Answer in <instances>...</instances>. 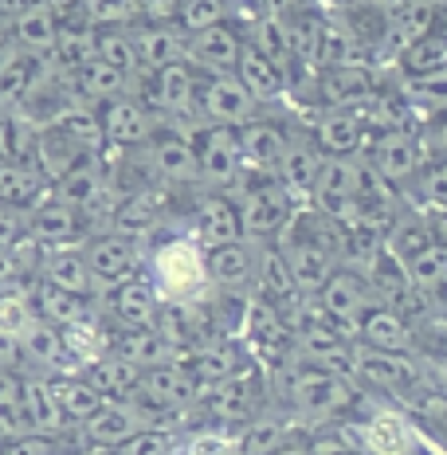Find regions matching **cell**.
Wrapping results in <instances>:
<instances>
[{
	"label": "cell",
	"mask_w": 447,
	"mask_h": 455,
	"mask_svg": "<svg viewBox=\"0 0 447 455\" xmlns=\"http://www.w3.org/2000/svg\"><path fill=\"white\" fill-rule=\"evenodd\" d=\"M354 381L416 424V432L447 455V393L416 354H385L354 341Z\"/></svg>",
	"instance_id": "obj_1"
},
{
	"label": "cell",
	"mask_w": 447,
	"mask_h": 455,
	"mask_svg": "<svg viewBox=\"0 0 447 455\" xmlns=\"http://www.w3.org/2000/svg\"><path fill=\"white\" fill-rule=\"evenodd\" d=\"M271 248L283 255L294 287H299L302 295H314V291L346 263L341 228L330 220L326 212H318V208H310V204H299V212L291 216V224L283 228Z\"/></svg>",
	"instance_id": "obj_2"
},
{
	"label": "cell",
	"mask_w": 447,
	"mask_h": 455,
	"mask_svg": "<svg viewBox=\"0 0 447 455\" xmlns=\"http://www.w3.org/2000/svg\"><path fill=\"white\" fill-rule=\"evenodd\" d=\"M146 275L161 302H196L208 291L204 248L185 232H161L146 243Z\"/></svg>",
	"instance_id": "obj_3"
},
{
	"label": "cell",
	"mask_w": 447,
	"mask_h": 455,
	"mask_svg": "<svg viewBox=\"0 0 447 455\" xmlns=\"http://www.w3.org/2000/svg\"><path fill=\"white\" fill-rule=\"evenodd\" d=\"M334 428L341 440H346L349 448H357L361 455H443L416 432V424L408 420V416L388 409L377 396H369L365 409L357 416H349V420H338Z\"/></svg>",
	"instance_id": "obj_4"
},
{
	"label": "cell",
	"mask_w": 447,
	"mask_h": 455,
	"mask_svg": "<svg viewBox=\"0 0 447 455\" xmlns=\"http://www.w3.org/2000/svg\"><path fill=\"white\" fill-rule=\"evenodd\" d=\"M227 196L235 201V212H240L243 240H255V243L279 240V232L291 224V216L302 204L299 196H291L267 173H240V181H235V188Z\"/></svg>",
	"instance_id": "obj_5"
},
{
	"label": "cell",
	"mask_w": 447,
	"mask_h": 455,
	"mask_svg": "<svg viewBox=\"0 0 447 455\" xmlns=\"http://www.w3.org/2000/svg\"><path fill=\"white\" fill-rule=\"evenodd\" d=\"M361 161L365 169L377 177L385 188H393L396 196L404 193V185L412 181V173L420 169L424 161V146H420V134L416 126H404V130H369L365 146H361Z\"/></svg>",
	"instance_id": "obj_6"
},
{
	"label": "cell",
	"mask_w": 447,
	"mask_h": 455,
	"mask_svg": "<svg viewBox=\"0 0 447 455\" xmlns=\"http://www.w3.org/2000/svg\"><path fill=\"white\" fill-rule=\"evenodd\" d=\"M310 299H314V307L322 310V318H326L330 326H338L346 338H354L361 318L373 307H380V299L373 295V287H369V279L361 275V267H349V263H341Z\"/></svg>",
	"instance_id": "obj_7"
},
{
	"label": "cell",
	"mask_w": 447,
	"mask_h": 455,
	"mask_svg": "<svg viewBox=\"0 0 447 455\" xmlns=\"http://www.w3.org/2000/svg\"><path fill=\"white\" fill-rule=\"evenodd\" d=\"M79 248H83V259H87L91 283H94L99 295L146 271V243L134 240V235L94 232V235H87V240L79 243Z\"/></svg>",
	"instance_id": "obj_8"
},
{
	"label": "cell",
	"mask_w": 447,
	"mask_h": 455,
	"mask_svg": "<svg viewBox=\"0 0 447 455\" xmlns=\"http://www.w3.org/2000/svg\"><path fill=\"white\" fill-rule=\"evenodd\" d=\"M188 141H193V154H196V185L208 188V193H232L243 173L235 126L201 122Z\"/></svg>",
	"instance_id": "obj_9"
},
{
	"label": "cell",
	"mask_w": 447,
	"mask_h": 455,
	"mask_svg": "<svg viewBox=\"0 0 447 455\" xmlns=\"http://www.w3.org/2000/svg\"><path fill=\"white\" fill-rule=\"evenodd\" d=\"M240 338H243V346L251 349V357L267 369V373L271 369H279V365H287L291 357L299 354V338H294L291 318L283 315L279 307H267V302H259V299L247 302Z\"/></svg>",
	"instance_id": "obj_10"
},
{
	"label": "cell",
	"mask_w": 447,
	"mask_h": 455,
	"mask_svg": "<svg viewBox=\"0 0 447 455\" xmlns=\"http://www.w3.org/2000/svg\"><path fill=\"white\" fill-rule=\"evenodd\" d=\"M259 259H263V243L255 240H232L224 248H208L204 251L208 287L251 302L255 279H259Z\"/></svg>",
	"instance_id": "obj_11"
},
{
	"label": "cell",
	"mask_w": 447,
	"mask_h": 455,
	"mask_svg": "<svg viewBox=\"0 0 447 455\" xmlns=\"http://www.w3.org/2000/svg\"><path fill=\"white\" fill-rule=\"evenodd\" d=\"M326 154L318 149V141L310 138L307 122H302L299 110H291V122H287V146H283V157L279 165H275V181L287 188L291 196H299L302 204H307L314 181H318V169Z\"/></svg>",
	"instance_id": "obj_12"
},
{
	"label": "cell",
	"mask_w": 447,
	"mask_h": 455,
	"mask_svg": "<svg viewBox=\"0 0 447 455\" xmlns=\"http://www.w3.org/2000/svg\"><path fill=\"white\" fill-rule=\"evenodd\" d=\"M302 122H307L310 138L318 141V149L326 157H357L361 146L369 138L365 114L357 107H310L299 110Z\"/></svg>",
	"instance_id": "obj_13"
},
{
	"label": "cell",
	"mask_w": 447,
	"mask_h": 455,
	"mask_svg": "<svg viewBox=\"0 0 447 455\" xmlns=\"http://www.w3.org/2000/svg\"><path fill=\"white\" fill-rule=\"evenodd\" d=\"M243 44H247V16L201 28V32H185V63H193L196 71L208 75L235 71Z\"/></svg>",
	"instance_id": "obj_14"
},
{
	"label": "cell",
	"mask_w": 447,
	"mask_h": 455,
	"mask_svg": "<svg viewBox=\"0 0 447 455\" xmlns=\"http://www.w3.org/2000/svg\"><path fill=\"white\" fill-rule=\"evenodd\" d=\"M196 114H201V122H212V126H243V122H251L259 114V102L247 94V87L232 71H224V75L201 71V83H196Z\"/></svg>",
	"instance_id": "obj_15"
},
{
	"label": "cell",
	"mask_w": 447,
	"mask_h": 455,
	"mask_svg": "<svg viewBox=\"0 0 447 455\" xmlns=\"http://www.w3.org/2000/svg\"><path fill=\"white\" fill-rule=\"evenodd\" d=\"M180 232L193 235L204 251L208 248H224V243H232V240H243L235 201L227 193H208V188H201V193H196V201L188 204Z\"/></svg>",
	"instance_id": "obj_16"
},
{
	"label": "cell",
	"mask_w": 447,
	"mask_h": 455,
	"mask_svg": "<svg viewBox=\"0 0 447 455\" xmlns=\"http://www.w3.org/2000/svg\"><path fill=\"white\" fill-rule=\"evenodd\" d=\"M161 295L157 287L149 283V275L141 271L134 279L118 283V287L102 291L99 295V310L102 318L110 322V330H138V326H154L157 315H161Z\"/></svg>",
	"instance_id": "obj_17"
},
{
	"label": "cell",
	"mask_w": 447,
	"mask_h": 455,
	"mask_svg": "<svg viewBox=\"0 0 447 455\" xmlns=\"http://www.w3.org/2000/svg\"><path fill=\"white\" fill-rule=\"evenodd\" d=\"M99 126H102V141L107 149H134L146 146L149 134L157 130L154 110L138 99V94H118L110 102H99Z\"/></svg>",
	"instance_id": "obj_18"
},
{
	"label": "cell",
	"mask_w": 447,
	"mask_h": 455,
	"mask_svg": "<svg viewBox=\"0 0 447 455\" xmlns=\"http://www.w3.org/2000/svg\"><path fill=\"white\" fill-rule=\"evenodd\" d=\"M180 365L193 373L196 385L208 388V385H216V381H227V377L243 373L247 365H255V357H251V349L243 346V338L232 334V338L204 341L201 349H193V354L180 357Z\"/></svg>",
	"instance_id": "obj_19"
},
{
	"label": "cell",
	"mask_w": 447,
	"mask_h": 455,
	"mask_svg": "<svg viewBox=\"0 0 447 455\" xmlns=\"http://www.w3.org/2000/svg\"><path fill=\"white\" fill-rule=\"evenodd\" d=\"M146 428V420H141V412L134 409V401H102L99 409H94L83 424H75V435H79L83 448H118V443H126L134 432Z\"/></svg>",
	"instance_id": "obj_20"
},
{
	"label": "cell",
	"mask_w": 447,
	"mask_h": 455,
	"mask_svg": "<svg viewBox=\"0 0 447 455\" xmlns=\"http://www.w3.org/2000/svg\"><path fill=\"white\" fill-rule=\"evenodd\" d=\"M149 165L165 188H193L196 185V154L193 141L177 130H154L146 141Z\"/></svg>",
	"instance_id": "obj_21"
},
{
	"label": "cell",
	"mask_w": 447,
	"mask_h": 455,
	"mask_svg": "<svg viewBox=\"0 0 447 455\" xmlns=\"http://www.w3.org/2000/svg\"><path fill=\"white\" fill-rule=\"evenodd\" d=\"M16 346H20V362L36 373H75V365L68 362V349H63L60 326L44 318H28L16 334Z\"/></svg>",
	"instance_id": "obj_22"
},
{
	"label": "cell",
	"mask_w": 447,
	"mask_h": 455,
	"mask_svg": "<svg viewBox=\"0 0 447 455\" xmlns=\"http://www.w3.org/2000/svg\"><path fill=\"white\" fill-rule=\"evenodd\" d=\"M232 75L243 83L247 94H251L259 107H267V102H287V71H283V63H275L259 44H251V40L243 44L240 63H235Z\"/></svg>",
	"instance_id": "obj_23"
},
{
	"label": "cell",
	"mask_w": 447,
	"mask_h": 455,
	"mask_svg": "<svg viewBox=\"0 0 447 455\" xmlns=\"http://www.w3.org/2000/svg\"><path fill=\"white\" fill-rule=\"evenodd\" d=\"M28 235H32L40 248H71V243L87 240V228H83V216L75 212L71 204L47 196L44 204H36L28 212Z\"/></svg>",
	"instance_id": "obj_24"
},
{
	"label": "cell",
	"mask_w": 447,
	"mask_h": 455,
	"mask_svg": "<svg viewBox=\"0 0 447 455\" xmlns=\"http://www.w3.org/2000/svg\"><path fill=\"white\" fill-rule=\"evenodd\" d=\"M354 341L369 349H385V354H416V322H408L388 307H373L361 318Z\"/></svg>",
	"instance_id": "obj_25"
},
{
	"label": "cell",
	"mask_w": 447,
	"mask_h": 455,
	"mask_svg": "<svg viewBox=\"0 0 447 455\" xmlns=\"http://www.w3.org/2000/svg\"><path fill=\"white\" fill-rule=\"evenodd\" d=\"M138 71H157L185 60V32L177 24H130Z\"/></svg>",
	"instance_id": "obj_26"
},
{
	"label": "cell",
	"mask_w": 447,
	"mask_h": 455,
	"mask_svg": "<svg viewBox=\"0 0 447 455\" xmlns=\"http://www.w3.org/2000/svg\"><path fill=\"white\" fill-rule=\"evenodd\" d=\"M36 279L52 283L60 291H71V295H83V299H99L91 283V271H87V259H83V248L71 243V248H44L40 255V267H36Z\"/></svg>",
	"instance_id": "obj_27"
},
{
	"label": "cell",
	"mask_w": 447,
	"mask_h": 455,
	"mask_svg": "<svg viewBox=\"0 0 447 455\" xmlns=\"http://www.w3.org/2000/svg\"><path fill=\"white\" fill-rule=\"evenodd\" d=\"M20 420L28 432H47V435L68 432L60 409H55L52 388H47V373H36V369L20 373Z\"/></svg>",
	"instance_id": "obj_28"
},
{
	"label": "cell",
	"mask_w": 447,
	"mask_h": 455,
	"mask_svg": "<svg viewBox=\"0 0 447 455\" xmlns=\"http://www.w3.org/2000/svg\"><path fill=\"white\" fill-rule=\"evenodd\" d=\"M32 315L63 330V326H71V322L99 315V299H83V295H71V291L52 287V283H44V279H32Z\"/></svg>",
	"instance_id": "obj_29"
},
{
	"label": "cell",
	"mask_w": 447,
	"mask_h": 455,
	"mask_svg": "<svg viewBox=\"0 0 447 455\" xmlns=\"http://www.w3.org/2000/svg\"><path fill=\"white\" fill-rule=\"evenodd\" d=\"M52 196V181L36 165H20V161H4L0 165V204L16 208V212H32Z\"/></svg>",
	"instance_id": "obj_30"
},
{
	"label": "cell",
	"mask_w": 447,
	"mask_h": 455,
	"mask_svg": "<svg viewBox=\"0 0 447 455\" xmlns=\"http://www.w3.org/2000/svg\"><path fill=\"white\" fill-rule=\"evenodd\" d=\"M8 40L28 55H52L55 40H60V16H55V0L40 8H28V12L8 20Z\"/></svg>",
	"instance_id": "obj_31"
},
{
	"label": "cell",
	"mask_w": 447,
	"mask_h": 455,
	"mask_svg": "<svg viewBox=\"0 0 447 455\" xmlns=\"http://www.w3.org/2000/svg\"><path fill=\"white\" fill-rule=\"evenodd\" d=\"M94 154L79 146L75 138H68L60 126H40V134H36V169L47 177V181H60L63 173H71L75 165H83V161H91Z\"/></svg>",
	"instance_id": "obj_32"
},
{
	"label": "cell",
	"mask_w": 447,
	"mask_h": 455,
	"mask_svg": "<svg viewBox=\"0 0 447 455\" xmlns=\"http://www.w3.org/2000/svg\"><path fill=\"white\" fill-rule=\"evenodd\" d=\"M79 373L87 377V385H94V393H99L102 401H130L141 385V365L126 362V357H118V354L99 357V362H91L87 369H79Z\"/></svg>",
	"instance_id": "obj_33"
},
{
	"label": "cell",
	"mask_w": 447,
	"mask_h": 455,
	"mask_svg": "<svg viewBox=\"0 0 447 455\" xmlns=\"http://www.w3.org/2000/svg\"><path fill=\"white\" fill-rule=\"evenodd\" d=\"M47 388H52L55 409H60L68 428L83 424L102 404V396L94 393V385H87V377L83 373H47Z\"/></svg>",
	"instance_id": "obj_34"
},
{
	"label": "cell",
	"mask_w": 447,
	"mask_h": 455,
	"mask_svg": "<svg viewBox=\"0 0 447 455\" xmlns=\"http://www.w3.org/2000/svg\"><path fill=\"white\" fill-rule=\"evenodd\" d=\"M404 201L416 208H435L447 204V157L443 154H424L420 169L412 173V181L404 185Z\"/></svg>",
	"instance_id": "obj_35"
},
{
	"label": "cell",
	"mask_w": 447,
	"mask_h": 455,
	"mask_svg": "<svg viewBox=\"0 0 447 455\" xmlns=\"http://www.w3.org/2000/svg\"><path fill=\"white\" fill-rule=\"evenodd\" d=\"M404 102L412 107L416 114H435V110H447V63H440L435 71H424L416 79H396Z\"/></svg>",
	"instance_id": "obj_36"
},
{
	"label": "cell",
	"mask_w": 447,
	"mask_h": 455,
	"mask_svg": "<svg viewBox=\"0 0 447 455\" xmlns=\"http://www.w3.org/2000/svg\"><path fill=\"white\" fill-rule=\"evenodd\" d=\"M416 357L427 365L435 385L447 393V322H440V318L416 322Z\"/></svg>",
	"instance_id": "obj_37"
},
{
	"label": "cell",
	"mask_w": 447,
	"mask_h": 455,
	"mask_svg": "<svg viewBox=\"0 0 447 455\" xmlns=\"http://www.w3.org/2000/svg\"><path fill=\"white\" fill-rule=\"evenodd\" d=\"M94 60L107 63V68H114V71L141 75L138 55H134V40H130V28H94Z\"/></svg>",
	"instance_id": "obj_38"
},
{
	"label": "cell",
	"mask_w": 447,
	"mask_h": 455,
	"mask_svg": "<svg viewBox=\"0 0 447 455\" xmlns=\"http://www.w3.org/2000/svg\"><path fill=\"white\" fill-rule=\"evenodd\" d=\"M235 16H243L235 0H180L177 28H180V32H201V28L235 20Z\"/></svg>",
	"instance_id": "obj_39"
},
{
	"label": "cell",
	"mask_w": 447,
	"mask_h": 455,
	"mask_svg": "<svg viewBox=\"0 0 447 455\" xmlns=\"http://www.w3.org/2000/svg\"><path fill=\"white\" fill-rule=\"evenodd\" d=\"M404 271H408V279L416 283V291L443 283L447 279V243H435L432 240L420 255H412V259L404 263Z\"/></svg>",
	"instance_id": "obj_40"
},
{
	"label": "cell",
	"mask_w": 447,
	"mask_h": 455,
	"mask_svg": "<svg viewBox=\"0 0 447 455\" xmlns=\"http://www.w3.org/2000/svg\"><path fill=\"white\" fill-rule=\"evenodd\" d=\"M416 134H420L424 154H443L447 157V110L424 114V118L416 122Z\"/></svg>",
	"instance_id": "obj_41"
},
{
	"label": "cell",
	"mask_w": 447,
	"mask_h": 455,
	"mask_svg": "<svg viewBox=\"0 0 447 455\" xmlns=\"http://www.w3.org/2000/svg\"><path fill=\"white\" fill-rule=\"evenodd\" d=\"M180 0H134L138 24H177Z\"/></svg>",
	"instance_id": "obj_42"
},
{
	"label": "cell",
	"mask_w": 447,
	"mask_h": 455,
	"mask_svg": "<svg viewBox=\"0 0 447 455\" xmlns=\"http://www.w3.org/2000/svg\"><path fill=\"white\" fill-rule=\"evenodd\" d=\"M24 240H28V216L0 204V248H16Z\"/></svg>",
	"instance_id": "obj_43"
},
{
	"label": "cell",
	"mask_w": 447,
	"mask_h": 455,
	"mask_svg": "<svg viewBox=\"0 0 447 455\" xmlns=\"http://www.w3.org/2000/svg\"><path fill=\"white\" fill-rule=\"evenodd\" d=\"M424 32H432L435 40L447 44V0H427V28Z\"/></svg>",
	"instance_id": "obj_44"
},
{
	"label": "cell",
	"mask_w": 447,
	"mask_h": 455,
	"mask_svg": "<svg viewBox=\"0 0 447 455\" xmlns=\"http://www.w3.org/2000/svg\"><path fill=\"white\" fill-rule=\"evenodd\" d=\"M427 232H432L435 243H447V204H435V208H420Z\"/></svg>",
	"instance_id": "obj_45"
},
{
	"label": "cell",
	"mask_w": 447,
	"mask_h": 455,
	"mask_svg": "<svg viewBox=\"0 0 447 455\" xmlns=\"http://www.w3.org/2000/svg\"><path fill=\"white\" fill-rule=\"evenodd\" d=\"M235 4H240L243 16H259L263 12V0H235Z\"/></svg>",
	"instance_id": "obj_46"
},
{
	"label": "cell",
	"mask_w": 447,
	"mask_h": 455,
	"mask_svg": "<svg viewBox=\"0 0 447 455\" xmlns=\"http://www.w3.org/2000/svg\"><path fill=\"white\" fill-rule=\"evenodd\" d=\"M326 4H330V0H326Z\"/></svg>",
	"instance_id": "obj_47"
}]
</instances>
